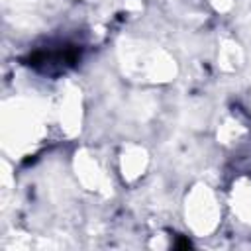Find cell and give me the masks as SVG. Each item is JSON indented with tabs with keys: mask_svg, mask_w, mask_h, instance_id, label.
Returning a JSON list of instances; mask_svg holds the SVG:
<instances>
[{
	"mask_svg": "<svg viewBox=\"0 0 251 251\" xmlns=\"http://www.w3.org/2000/svg\"><path fill=\"white\" fill-rule=\"evenodd\" d=\"M78 59V53L75 47H61V49H47V51H37L29 57V65L33 67H43L47 73L55 71H65L67 67L75 65Z\"/></svg>",
	"mask_w": 251,
	"mask_h": 251,
	"instance_id": "cell-1",
	"label": "cell"
}]
</instances>
